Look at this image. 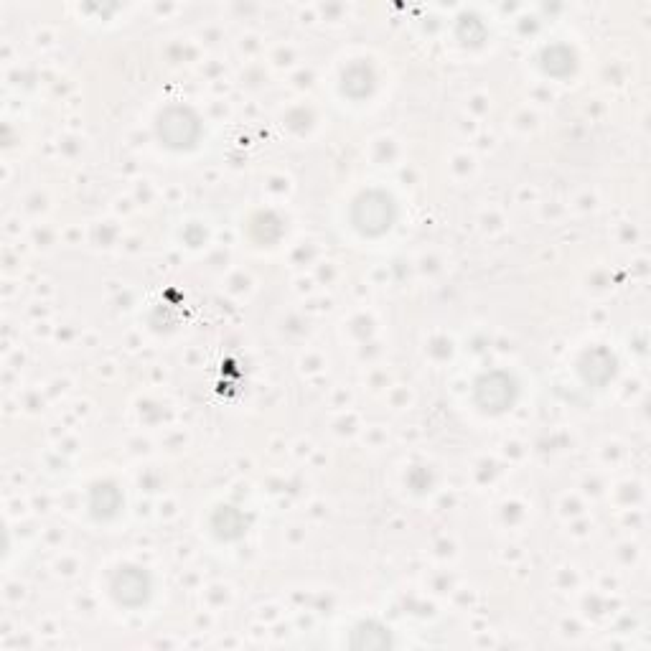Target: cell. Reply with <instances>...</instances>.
Listing matches in <instances>:
<instances>
[{
    "instance_id": "obj_1",
    "label": "cell",
    "mask_w": 651,
    "mask_h": 651,
    "mask_svg": "<svg viewBox=\"0 0 651 651\" xmlns=\"http://www.w3.org/2000/svg\"><path fill=\"white\" fill-rule=\"evenodd\" d=\"M392 219H395V206H392L390 196L379 194V191H369L354 204V224H357L359 232L369 234V237L387 232Z\"/></svg>"
},
{
    "instance_id": "obj_2",
    "label": "cell",
    "mask_w": 651,
    "mask_h": 651,
    "mask_svg": "<svg viewBox=\"0 0 651 651\" xmlns=\"http://www.w3.org/2000/svg\"><path fill=\"white\" fill-rule=\"evenodd\" d=\"M158 135L168 148H191L199 138V120L184 107H171L158 120Z\"/></svg>"
},
{
    "instance_id": "obj_3",
    "label": "cell",
    "mask_w": 651,
    "mask_h": 651,
    "mask_svg": "<svg viewBox=\"0 0 651 651\" xmlns=\"http://www.w3.org/2000/svg\"><path fill=\"white\" fill-rule=\"evenodd\" d=\"M148 588H151V585H148V575L135 568L120 570V573L115 575V580H112V593H115L117 603H123V606L130 608L145 603Z\"/></svg>"
},
{
    "instance_id": "obj_4",
    "label": "cell",
    "mask_w": 651,
    "mask_h": 651,
    "mask_svg": "<svg viewBox=\"0 0 651 651\" xmlns=\"http://www.w3.org/2000/svg\"><path fill=\"white\" fill-rule=\"evenodd\" d=\"M499 374H491L479 384V402L486 410H504L512 402V382L507 377H501V384H496Z\"/></svg>"
}]
</instances>
